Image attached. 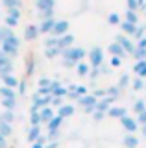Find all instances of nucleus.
I'll list each match as a JSON object with an SVG mask.
<instances>
[{
	"label": "nucleus",
	"instance_id": "1",
	"mask_svg": "<svg viewBox=\"0 0 146 148\" xmlns=\"http://www.w3.org/2000/svg\"><path fill=\"white\" fill-rule=\"evenodd\" d=\"M61 58H63V67L70 69V67H76L78 63H81L87 58V50L81 48V46H70V48L61 52Z\"/></svg>",
	"mask_w": 146,
	"mask_h": 148
},
{
	"label": "nucleus",
	"instance_id": "2",
	"mask_svg": "<svg viewBox=\"0 0 146 148\" xmlns=\"http://www.w3.org/2000/svg\"><path fill=\"white\" fill-rule=\"evenodd\" d=\"M19 46H20V39H19L15 34H13V35L8 37L6 41H2V43H0V50L13 59L17 54H19Z\"/></svg>",
	"mask_w": 146,
	"mask_h": 148
},
{
	"label": "nucleus",
	"instance_id": "3",
	"mask_svg": "<svg viewBox=\"0 0 146 148\" xmlns=\"http://www.w3.org/2000/svg\"><path fill=\"white\" fill-rule=\"evenodd\" d=\"M87 58H89L91 69H98L100 65H104V59H106V56H104V50L100 48V46H93V48L87 52Z\"/></svg>",
	"mask_w": 146,
	"mask_h": 148
},
{
	"label": "nucleus",
	"instance_id": "4",
	"mask_svg": "<svg viewBox=\"0 0 146 148\" xmlns=\"http://www.w3.org/2000/svg\"><path fill=\"white\" fill-rule=\"evenodd\" d=\"M115 43H118L124 48V52L128 54V56H133V52H135V48H137V45L133 43V41L130 39L128 35H124V34H118L117 37H115Z\"/></svg>",
	"mask_w": 146,
	"mask_h": 148
},
{
	"label": "nucleus",
	"instance_id": "5",
	"mask_svg": "<svg viewBox=\"0 0 146 148\" xmlns=\"http://www.w3.org/2000/svg\"><path fill=\"white\" fill-rule=\"evenodd\" d=\"M120 124H122V128H124L128 133H137V130L141 128L139 124H137V119L130 117V115H126V117H122V119H120Z\"/></svg>",
	"mask_w": 146,
	"mask_h": 148
},
{
	"label": "nucleus",
	"instance_id": "6",
	"mask_svg": "<svg viewBox=\"0 0 146 148\" xmlns=\"http://www.w3.org/2000/svg\"><path fill=\"white\" fill-rule=\"evenodd\" d=\"M68 28H70L68 21H56L54 30H52V34H50V35H54V37H63L65 34H68Z\"/></svg>",
	"mask_w": 146,
	"mask_h": 148
},
{
	"label": "nucleus",
	"instance_id": "7",
	"mask_svg": "<svg viewBox=\"0 0 146 148\" xmlns=\"http://www.w3.org/2000/svg\"><path fill=\"white\" fill-rule=\"evenodd\" d=\"M50 89H52V96H57V98H65V96L68 95V89H67V87L61 85V82H56V80H52Z\"/></svg>",
	"mask_w": 146,
	"mask_h": 148
},
{
	"label": "nucleus",
	"instance_id": "8",
	"mask_svg": "<svg viewBox=\"0 0 146 148\" xmlns=\"http://www.w3.org/2000/svg\"><path fill=\"white\" fill-rule=\"evenodd\" d=\"M74 113H76V106L74 104H63L61 108H57V111H56V115H59L63 120H65V119H70Z\"/></svg>",
	"mask_w": 146,
	"mask_h": 148
},
{
	"label": "nucleus",
	"instance_id": "9",
	"mask_svg": "<svg viewBox=\"0 0 146 148\" xmlns=\"http://www.w3.org/2000/svg\"><path fill=\"white\" fill-rule=\"evenodd\" d=\"M70 46H74V35L72 34H65L63 37H57V48L61 50H67V48H70Z\"/></svg>",
	"mask_w": 146,
	"mask_h": 148
},
{
	"label": "nucleus",
	"instance_id": "10",
	"mask_svg": "<svg viewBox=\"0 0 146 148\" xmlns=\"http://www.w3.org/2000/svg\"><path fill=\"white\" fill-rule=\"evenodd\" d=\"M128 115V109L126 108H122V106H111L107 111V117H111V119H118L120 120L122 117H126Z\"/></svg>",
	"mask_w": 146,
	"mask_h": 148
},
{
	"label": "nucleus",
	"instance_id": "11",
	"mask_svg": "<svg viewBox=\"0 0 146 148\" xmlns=\"http://www.w3.org/2000/svg\"><path fill=\"white\" fill-rule=\"evenodd\" d=\"M39 117H41V124H48L50 120L56 117V109L50 108V106H48V108H43L39 111Z\"/></svg>",
	"mask_w": 146,
	"mask_h": 148
},
{
	"label": "nucleus",
	"instance_id": "12",
	"mask_svg": "<svg viewBox=\"0 0 146 148\" xmlns=\"http://www.w3.org/2000/svg\"><path fill=\"white\" fill-rule=\"evenodd\" d=\"M96 102H98V100L94 98L91 92H89V95H85V96H81V98H78V104H80L83 109H87V108H94V109H96Z\"/></svg>",
	"mask_w": 146,
	"mask_h": 148
},
{
	"label": "nucleus",
	"instance_id": "13",
	"mask_svg": "<svg viewBox=\"0 0 146 148\" xmlns=\"http://www.w3.org/2000/svg\"><path fill=\"white\" fill-rule=\"evenodd\" d=\"M107 52L111 54V56H115V58H120V59H124L126 56H128V54L124 52V48H122L118 43H111V45L107 46Z\"/></svg>",
	"mask_w": 146,
	"mask_h": 148
},
{
	"label": "nucleus",
	"instance_id": "14",
	"mask_svg": "<svg viewBox=\"0 0 146 148\" xmlns=\"http://www.w3.org/2000/svg\"><path fill=\"white\" fill-rule=\"evenodd\" d=\"M37 37H39V26H35V24L26 26V30H24V39L26 41H35Z\"/></svg>",
	"mask_w": 146,
	"mask_h": 148
},
{
	"label": "nucleus",
	"instance_id": "15",
	"mask_svg": "<svg viewBox=\"0 0 146 148\" xmlns=\"http://www.w3.org/2000/svg\"><path fill=\"white\" fill-rule=\"evenodd\" d=\"M54 24H56V18H46V21H41L39 24V34H52L54 30Z\"/></svg>",
	"mask_w": 146,
	"mask_h": 148
},
{
	"label": "nucleus",
	"instance_id": "16",
	"mask_svg": "<svg viewBox=\"0 0 146 148\" xmlns=\"http://www.w3.org/2000/svg\"><path fill=\"white\" fill-rule=\"evenodd\" d=\"M43 135V132H41V126H30L28 128V135H26V139H28V143H31L33 145L37 139Z\"/></svg>",
	"mask_w": 146,
	"mask_h": 148
},
{
	"label": "nucleus",
	"instance_id": "17",
	"mask_svg": "<svg viewBox=\"0 0 146 148\" xmlns=\"http://www.w3.org/2000/svg\"><path fill=\"white\" fill-rule=\"evenodd\" d=\"M133 72L137 74V78H143V80H146V59L135 61V65H133Z\"/></svg>",
	"mask_w": 146,
	"mask_h": 148
},
{
	"label": "nucleus",
	"instance_id": "18",
	"mask_svg": "<svg viewBox=\"0 0 146 148\" xmlns=\"http://www.w3.org/2000/svg\"><path fill=\"white\" fill-rule=\"evenodd\" d=\"M113 98H109V96H106V98H102V100H98L96 102V111H102V113H106L107 115V111H109V108L113 106Z\"/></svg>",
	"mask_w": 146,
	"mask_h": 148
},
{
	"label": "nucleus",
	"instance_id": "19",
	"mask_svg": "<svg viewBox=\"0 0 146 148\" xmlns=\"http://www.w3.org/2000/svg\"><path fill=\"white\" fill-rule=\"evenodd\" d=\"M2 85H4V87H10V89L15 91L17 87H19V80H17L15 74H8V76L2 78Z\"/></svg>",
	"mask_w": 146,
	"mask_h": 148
},
{
	"label": "nucleus",
	"instance_id": "20",
	"mask_svg": "<svg viewBox=\"0 0 146 148\" xmlns=\"http://www.w3.org/2000/svg\"><path fill=\"white\" fill-rule=\"evenodd\" d=\"M122 143H124L126 148H139V137L135 135V133H128V135L122 139Z\"/></svg>",
	"mask_w": 146,
	"mask_h": 148
},
{
	"label": "nucleus",
	"instance_id": "21",
	"mask_svg": "<svg viewBox=\"0 0 146 148\" xmlns=\"http://www.w3.org/2000/svg\"><path fill=\"white\" fill-rule=\"evenodd\" d=\"M56 6V0H35V8L37 11H46V9H54Z\"/></svg>",
	"mask_w": 146,
	"mask_h": 148
},
{
	"label": "nucleus",
	"instance_id": "22",
	"mask_svg": "<svg viewBox=\"0 0 146 148\" xmlns=\"http://www.w3.org/2000/svg\"><path fill=\"white\" fill-rule=\"evenodd\" d=\"M61 124H63V119L59 117V115H56V117L46 124V132H59V130H61Z\"/></svg>",
	"mask_w": 146,
	"mask_h": 148
},
{
	"label": "nucleus",
	"instance_id": "23",
	"mask_svg": "<svg viewBox=\"0 0 146 148\" xmlns=\"http://www.w3.org/2000/svg\"><path fill=\"white\" fill-rule=\"evenodd\" d=\"M74 69H76V74H78V76H89V72H91V65L87 61L78 63Z\"/></svg>",
	"mask_w": 146,
	"mask_h": 148
},
{
	"label": "nucleus",
	"instance_id": "24",
	"mask_svg": "<svg viewBox=\"0 0 146 148\" xmlns=\"http://www.w3.org/2000/svg\"><path fill=\"white\" fill-rule=\"evenodd\" d=\"M120 30L124 32V35H128V37H133V35H135L137 26H135V24H130V22H126V21H122V22H120Z\"/></svg>",
	"mask_w": 146,
	"mask_h": 148
},
{
	"label": "nucleus",
	"instance_id": "25",
	"mask_svg": "<svg viewBox=\"0 0 146 148\" xmlns=\"http://www.w3.org/2000/svg\"><path fill=\"white\" fill-rule=\"evenodd\" d=\"M124 21L126 22H130V24H139V13L137 11H130V9H126V13H124Z\"/></svg>",
	"mask_w": 146,
	"mask_h": 148
},
{
	"label": "nucleus",
	"instance_id": "26",
	"mask_svg": "<svg viewBox=\"0 0 146 148\" xmlns=\"http://www.w3.org/2000/svg\"><path fill=\"white\" fill-rule=\"evenodd\" d=\"M0 120H2V122H6V124H11V126H13V122H15V111H6V109H4V111H2V115H0Z\"/></svg>",
	"mask_w": 146,
	"mask_h": 148
},
{
	"label": "nucleus",
	"instance_id": "27",
	"mask_svg": "<svg viewBox=\"0 0 146 148\" xmlns=\"http://www.w3.org/2000/svg\"><path fill=\"white\" fill-rule=\"evenodd\" d=\"M2 2V6L6 9H20L22 8V0H0Z\"/></svg>",
	"mask_w": 146,
	"mask_h": 148
},
{
	"label": "nucleus",
	"instance_id": "28",
	"mask_svg": "<svg viewBox=\"0 0 146 148\" xmlns=\"http://www.w3.org/2000/svg\"><path fill=\"white\" fill-rule=\"evenodd\" d=\"M0 135H4V137H11L13 135V126L11 124H6V122H2L0 120Z\"/></svg>",
	"mask_w": 146,
	"mask_h": 148
},
{
	"label": "nucleus",
	"instance_id": "29",
	"mask_svg": "<svg viewBox=\"0 0 146 148\" xmlns=\"http://www.w3.org/2000/svg\"><path fill=\"white\" fill-rule=\"evenodd\" d=\"M2 108L6 109V111H15L17 98H2Z\"/></svg>",
	"mask_w": 146,
	"mask_h": 148
},
{
	"label": "nucleus",
	"instance_id": "30",
	"mask_svg": "<svg viewBox=\"0 0 146 148\" xmlns=\"http://www.w3.org/2000/svg\"><path fill=\"white\" fill-rule=\"evenodd\" d=\"M131 83V78H130V74H120V78H118V83H117V87L118 89H126L128 85Z\"/></svg>",
	"mask_w": 146,
	"mask_h": 148
},
{
	"label": "nucleus",
	"instance_id": "31",
	"mask_svg": "<svg viewBox=\"0 0 146 148\" xmlns=\"http://www.w3.org/2000/svg\"><path fill=\"white\" fill-rule=\"evenodd\" d=\"M0 96L2 98H17V91H13L10 89V87H0Z\"/></svg>",
	"mask_w": 146,
	"mask_h": 148
},
{
	"label": "nucleus",
	"instance_id": "32",
	"mask_svg": "<svg viewBox=\"0 0 146 148\" xmlns=\"http://www.w3.org/2000/svg\"><path fill=\"white\" fill-rule=\"evenodd\" d=\"M120 89H118L117 85H111V87H107L106 89V96H109V98H113V100H117L118 96H120Z\"/></svg>",
	"mask_w": 146,
	"mask_h": 148
},
{
	"label": "nucleus",
	"instance_id": "33",
	"mask_svg": "<svg viewBox=\"0 0 146 148\" xmlns=\"http://www.w3.org/2000/svg\"><path fill=\"white\" fill-rule=\"evenodd\" d=\"M131 87H133V91H143L146 89V82L143 78H135V80H131Z\"/></svg>",
	"mask_w": 146,
	"mask_h": 148
},
{
	"label": "nucleus",
	"instance_id": "34",
	"mask_svg": "<svg viewBox=\"0 0 146 148\" xmlns=\"http://www.w3.org/2000/svg\"><path fill=\"white\" fill-rule=\"evenodd\" d=\"M44 56H46L48 59H54V58H57V56H61V50H59L57 46H54V48H44Z\"/></svg>",
	"mask_w": 146,
	"mask_h": 148
},
{
	"label": "nucleus",
	"instance_id": "35",
	"mask_svg": "<svg viewBox=\"0 0 146 148\" xmlns=\"http://www.w3.org/2000/svg\"><path fill=\"white\" fill-rule=\"evenodd\" d=\"M146 109V102L141 98V100H135V104H133V111H135V115H139V113H143V111Z\"/></svg>",
	"mask_w": 146,
	"mask_h": 148
},
{
	"label": "nucleus",
	"instance_id": "36",
	"mask_svg": "<svg viewBox=\"0 0 146 148\" xmlns=\"http://www.w3.org/2000/svg\"><path fill=\"white\" fill-rule=\"evenodd\" d=\"M10 35H13V30H11V28H8V26H2V28H0V43H2V41H6Z\"/></svg>",
	"mask_w": 146,
	"mask_h": 148
},
{
	"label": "nucleus",
	"instance_id": "37",
	"mask_svg": "<svg viewBox=\"0 0 146 148\" xmlns=\"http://www.w3.org/2000/svg\"><path fill=\"white\" fill-rule=\"evenodd\" d=\"M107 22H109V24H113V26H120V15H118V13H109V15H107Z\"/></svg>",
	"mask_w": 146,
	"mask_h": 148
},
{
	"label": "nucleus",
	"instance_id": "38",
	"mask_svg": "<svg viewBox=\"0 0 146 148\" xmlns=\"http://www.w3.org/2000/svg\"><path fill=\"white\" fill-rule=\"evenodd\" d=\"M4 26H8V28H17L19 26V21L17 18H11V17H8V15H4Z\"/></svg>",
	"mask_w": 146,
	"mask_h": 148
},
{
	"label": "nucleus",
	"instance_id": "39",
	"mask_svg": "<svg viewBox=\"0 0 146 148\" xmlns=\"http://www.w3.org/2000/svg\"><path fill=\"white\" fill-rule=\"evenodd\" d=\"M8 74H13V63H8V65H2V67H0V78L8 76Z\"/></svg>",
	"mask_w": 146,
	"mask_h": 148
},
{
	"label": "nucleus",
	"instance_id": "40",
	"mask_svg": "<svg viewBox=\"0 0 146 148\" xmlns=\"http://www.w3.org/2000/svg\"><path fill=\"white\" fill-rule=\"evenodd\" d=\"M143 37H146V26H137V30H135V35H133V39L135 41H141Z\"/></svg>",
	"mask_w": 146,
	"mask_h": 148
},
{
	"label": "nucleus",
	"instance_id": "41",
	"mask_svg": "<svg viewBox=\"0 0 146 148\" xmlns=\"http://www.w3.org/2000/svg\"><path fill=\"white\" fill-rule=\"evenodd\" d=\"M54 46H57V37L48 35L46 39H44V48H54Z\"/></svg>",
	"mask_w": 146,
	"mask_h": 148
},
{
	"label": "nucleus",
	"instance_id": "42",
	"mask_svg": "<svg viewBox=\"0 0 146 148\" xmlns=\"http://www.w3.org/2000/svg\"><path fill=\"white\" fill-rule=\"evenodd\" d=\"M30 126H41L39 113H30Z\"/></svg>",
	"mask_w": 146,
	"mask_h": 148
},
{
	"label": "nucleus",
	"instance_id": "43",
	"mask_svg": "<svg viewBox=\"0 0 146 148\" xmlns=\"http://www.w3.org/2000/svg\"><path fill=\"white\" fill-rule=\"evenodd\" d=\"M133 58L137 59V61H141V59H146V50H144V48H135Z\"/></svg>",
	"mask_w": 146,
	"mask_h": 148
},
{
	"label": "nucleus",
	"instance_id": "44",
	"mask_svg": "<svg viewBox=\"0 0 146 148\" xmlns=\"http://www.w3.org/2000/svg\"><path fill=\"white\" fill-rule=\"evenodd\" d=\"M8 11V17H11V18H17V21H20V15H22V11L20 9H6Z\"/></svg>",
	"mask_w": 146,
	"mask_h": 148
},
{
	"label": "nucleus",
	"instance_id": "45",
	"mask_svg": "<svg viewBox=\"0 0 146 148\" xmlns=\"http://www.w3.org/2000/svg\"><path fill=\"white\" fill-rule=\"evenodd\" d=\"M52 85V80L46 76H43V78H39V89H46V87Z\"/></svg>",
	"mask_w": 146,
	"mask_h": 148
},
{
	"label": "nucleus",
	"instance_id": "46",
	"mask_svg": "<svg viewBox=\"0 0 146 148\" xmlns=\"http://www.w3.org/2000/svg\"><path fill=\"white\" fill-rule=\"evenodd\" d=\"M126 9H130V11H139L137 0H126Z\"/></svg>",
	"mask_w": 146,
	"mask_h": 148
},
{
	"label": "nucleus",
	"instance_id": "47",
	"mask_svg": "<svg viewBox=\"0 0 146 148\" xmlns=\"http://www.w3.org/2000/svg\"><path fill=\"white\" fill-rule=\"evenodd\" d=\"M120 65H122V59L111 56V59H109V67H111V69H117V67H120Z\"/></svg>",
	"mask_w": 146,
	"mask_h": 148
},
{
	"label": "nucleus",
	"instance_id": "48",
	"mask_svg": "<svg viewBox=\"0 0 146 148\" xmlns=\"http://www.w3.org/2000/svg\"><path fill=\"white\" fill-rule=\"evenodd\" d=\"M41 21H46V18H54V9H46V11H41L39 13Z\"/></svg>",
	"mask_w": 146,
	"mask_h": 148
},
{
	"label": "nucleus",
	"instance_id": "49",
	"mask_svg": "<svg viewBox=\"0 0 146 148\" xmlns=\"http://www.w3.org/2000/svg\"><path fill=\"white\" fill-rule=\"evenodd\" d=\"M91 95H93L96 100H102V98H106V89H96V91L91 92Z\"/></svg>",
	"mask_w": 146,
	"mask_h": 148
},
{
	"label": "nucleus",
	"instance_id": "50",
	"mask_svg": "<svg viewBox=\"0 0 146 148\" xmlns=\"http://www.w3.org/2000/svg\"><path fill=\"white\" fill-rule=\"evenodd\" d=\"M33 71H35V61H33V59H30V61L26 63V74H28V76H31V74H33Z\"/></svg>",
	"mask_w": 146,
	"mask_h": 148
},
{
	"label": "nucleus",
	"instance_id": "51",
	"mask_svg": "<svg viewBox=\"0 0 146 148\" xmlns=\"http://www.w3.org/2000/svg\"><path fill=\"white\" fill-rule=\"evenodd\" d=\"M63 104H65V102H63V98H57V96H54V98H52V104H50V108H61V106Z\"/></svg>",
	"mask_w": 146,
	"mask_h": 148
},
{
	"label": "nucleus",
	"instance_id": "52",
	"mask_svg": "<svg viewBox=\"0 0 146 148\" xmlns=\"http://www.w3.org/2000/svg\"><path fill=\"white\" fill-rule=\"evenodd\" d=\"M137 124H139V126H144L146 124V109L143 111V113L137 115Z\"/></svg>",
	"mask_w": 146,
	"mask_h": 148
},
{
	"label": "nucleus",
	"instance_id": "53",
	"mask_svg": "<svg viewBox=\"0 0 146 148\" xmlns=\"http://www.w3.org/2000/svg\"><path fill=\"white\" fill-rule=\"evenodd\" d=\"M8 63H11V58H10V56H6L2 50H0V67H2V65H8Z\"/></svg>",
	"mask_w": 146,
	"mask_h": 148
},
{
	"label": "nucleus",
	"instance_id": "54",
	"mask_svg": "<svg viewBox=\"0 0 146 148\" xmlns=\"http://www.w3.org/2000/svg\"><path fill=\"white\" fill-rule=\"evenodd\" d=\"M17 89H19V95H26V89H28L26 82H24V80H20V82H19V87H17Z\"/></svg>",
	"mask_w": 146,
	"mask_h": 148
},
{
	"label": "nucleus",
	"instance_id": "55",
	"mask_svg": "<svg viewBox=\"0 0 146 148\" xmlns=\"http://www.w3.org/2000/svg\"><path fill=\"white\" fill-rule=\"evenodd\" d=\"M104 117H106V113H102V111H94V113H93V119L96 120V122L104 120Z\"/></svg>",
	"mask_w": 146,
	"mask_h": 148
},
{
	"label": "nucleus",
	"instance_id": "56",
	"mask_svg": "<svg viewBox=\"0 0 146 148\" xmlns=\"http://www.w3.org/2000/svg\"><path fill=\"white\" fill-rule=\"evenodd\" d=\"M100 76V71H98V69H91V72H89V78H91V80H96V78Z\"/></svg>",
	"mask_w": 146,
	"mask_h": 148
},
{
	"label": "nucleus",
	"instance_id": "57",
	"mask_svg": "<svg viewBox=\"0 0 146 148\" xmlns=\"http://www.w3.org/2000/svg\"><path fill=\"white\" fill-rule=\"evenodd\" d=\"M137 48H144L146 50V37H143V39H141V41H137Z\"/></svg>",
	"mask_w": 146,
	"mask_h": 148
},
{
	"label": "nucleus",
	"instance_id": "58",
	"mask_svg": "<svg viewBox=\"0 0 146 148\" xmlns=\"http://www.w3.org/2000/svg\"><path fill=\"white\" fill-rule=\"evenodd\" d=\"M0 148H8V139L4 135H0Z\"/></svg>",
	"mask_w": 146,
	"mask_h": 148
},
{
	"label": "nucleus",
	"instance_id": "59",
	"mask_svg": "<svg viewBox=\"0 0 146 148\" xmlns=\"http://www.w3.org/2000/svg\"><path fill=\"white\" fill-rule=\"evenodd\" d=\"M137 4H139V9L146 11V0H137Z\"/></svg>",
	"mask_w": 146,
	"mask_h": 148
},
{
	"label": "nucleus",
	"instance_id": "60",
	"mask_svg": "<svg viewBox=\"0 0 146 148\" xmlns=\"http://www.w3.org/2000/svg\"><path fill=\"white\" fill-rule=\"evenodd\" d=\"M141 132H143V137L146 139V124H144V126H141Z\"/></svg>",
	"mask_w": 146,
	"mask_h": 148
},
{
	"label": "nucleus",
	"instance_id": "61",
	"mask_svg": "<svg viewBox=\"0 0 146 148\" xmlns=\"http://www.w3.org/2000/svg\"><path fill=\"white\" fill-rule=\"evenodd\" d=\"M144 15H146V11H144Z\"/></svg>",
	"mask_w": 146,
	"mask_h": 148
}]
</instances>
